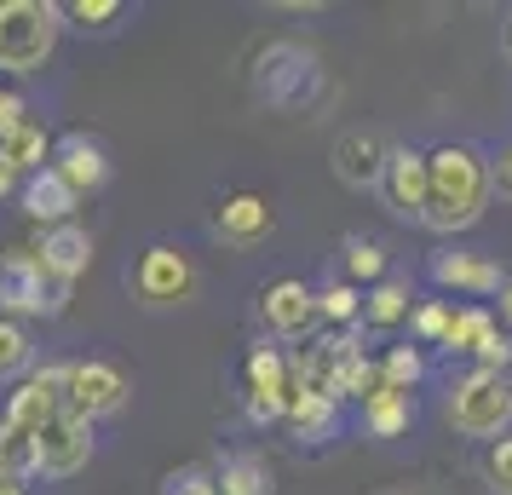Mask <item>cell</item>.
Returning <instances> with one entry per match:
<instances>
[{
    "label": "cell",
    "instance_id": "6da1fadb",
    "mask_svg": "<svg viewBox=\"0 0 512 495\" xmlns=\"http://www.w3.org/2000/svg\"><path fill=\"white\" fill-rule=\"evenodd\" d=\"M489 196H495V173H489L484 150H472V144H438L432 150V202L420 213V225L438 236L472 231L484 219Z\"/></svg>",
    "mask_w": 512,
    "mask_h": 495
},
{
    "label": "cell",
    "instance_id": "7a4b0ae2",
    "mask_svg": "<svg viewBox=\"0 0 512 495\" xmlns=\"http://www.w3.org/2000/svg\"><path fill=\"white\" fill-rule=\"evenodd\" d=\"M248 87L265 110H311L323 98V64L305 41H271V47L254 58V75Z\"/></svg>",
    "mask_w": 512,
    "mask_h": 495
},
{
    "label": "cell",
    "instance_id": "3957f363",
    "mask_svg": "<svg viewBox=\"0 0 512 495\" xmlns=\"http://www.w3.org/2000/svg\"><path fill=\"white\" fill-rule=\"evenodd\" d=\"M64 6L52 0H0V70L6 75H35L58 47Z\"/></svg>",
    "mask_w": 512,
    "mask_h": 495
},
{
    "label": "cell",
    "instance_id": "277c9868",
    "mask_svg": "<svg viewBox=\"0 0 512 495\" xmlns=\"http://www.w3.org/2000/svg\"><path fill=\"white\" fill-rule=\"evenodd\" d=\"M449 421L461 438H489V444H501V432L512 421V386L507 375H484V369H472L449 386Z\"/></svg>",
    "mask_w": 512,
    "mask_h": 495
},
{
    "label": "cell",
    "instance_id": "5b68a950",
    "mask_svg": "<svg viewBox=\"0 0 512 495\" xmlns=\"http://www.w3.org/2000/svg\"><path fill=\"white\" fill-rule=\"evenodd\" d=\"M64 300H70V288L41 265L35 248L0 254V311H18V317H58Z\"/></svg>",
    "mask_w": 512,
    "mask_h": 495
},
{
    "label": "cell",
    "instance_id": "8992f818",
    "mask_svg": "<svg viewBox=\"0 0 512 495\" xmlns=\"http://www.w3.org/2000/svg\"><path fill=\"white\" fill-rule=\"evenodd\" d=\"M294 398H300V386H294V357L277 352V346H254V352H248V421L254 426L288 421Z\"/></svg>",
    "mask_w": 512,
    "mask_h": 495
},
{
    "label": "cell",
    "instance_id": "52a82bcc",
    "mask_svg": "<svg viewBox=\"0 0 512 495\" xmlns=\"http://www.w3.org/2000/svg\"><path fill=\"white\" fill-rule=\"evenodd\" d=\"M127 375L116 363H98V357H81V363H64V415H81V421H104L127 403Z\"/></svg>",
    "mask_w": 512,
    "mask_h": 495
},
{
    "label": "cell",
    "instance_id": "ba28073f",
    "mask_svg": "<svg viewBox=\"0 0 512 495\" xmlns=\"http://www.w3.org/2000/svg\"><path fill=\"white\" fill-rule=\"evenodd\" d=\"M133 288H139V300L150 306H185L190 294H196V265L179 254V248H144V260L133 265Z\"/></svg>",
    "mask_w": 512,
    "mask_h": 495
},
{
    "label": "cell",
    "instance_id": "9c48e42d",
    "mask_svg": "<svg viewBox=\"0 0 512 495\" xmlns=\"http://www.w3.org/2000/svg\"><path fill=\"white\" fill-rule=\"evenodd\" d=\"M93 461V421L81 415H58L35 432V472L41 478H70Z\"/></svg>",
    "mask_w": 512,
    "mask_h": 495
},
{
    "label": "cell",
    "instance_id": "30bf717a",
    "mask_svg": "<svg viewBox=\"0 0 512 495\" xmlns=\"http://www.w3.org/2000/svg\"><path fill=\"white\" fill-rule=\"evenodd\" d=\"M64 415V363H47V369H29L18 380V392L6 398V426L18 432H41L47 421Z\"/></svg>",
    "mask_w": 512,
    "mask_h": 495
},
{
    "label": "cell",
    "instance_id": "8fae6325",
    "mask_svg": "<svg viewBox=\"0 0 512 495\" xmlns=\"http://www.w3.org/2000/svg\"><path fill=\"white\" fill-rule=\"evenodd\" d=\"M386 162H392V144L374 127H351V133L334 139V179L351 190H380L386 185Z\"/></svg>",
    "mask_w": 512,
    "mask_h": 495
},
{
    "label": "cell",
    "instance_id": "7c38bea8",
    "mask_svg": "<svg viewBox=\"0 0 512 495\" xmlns=\"http://www.w3.org/2000/svg\"><path fill=\"white\" fill-rule=\"evenodd\" d=\"M380 196H386V208H392L397 219H420L426 202H432V156H420V150H409V144H397L392 162H386V185H380Z\"/></svg>",
    "mask_w": 512,
    "mask_h": 495
},
{
    "label": "cell",
    "instance_id": "4fadbf2b",
    "mask_svg": "<svg viewBox=\"0 0 512 495\" xmlns=\"http://www.w3.org/2000/svg\"><path fill=\"white\" fill-rule=\"evenodd\" d=\"M259 317H265V329L277 334V340H305V334L323 323V311H317V294L294 277H282V283L265 288V300H259Z\"/></svg>",
    "mask_w": 512,
    "mask_h": 495
},
{
    "label": "cell",
    "instance_id": "5bb4252c",
    "mask_svg": "<svg viewBox=\"0 0 512 495\" xmlns=\"http://www.w3.org/2000/svg\"><path fill=\"white\" fill-rule=\"evenodd\" d=\"M432 283L438 288H461V294H501L507 288V271L495 260H484V254H438L432 260Z\"/></svg>",
    "mask_w": 512,
    "mask_h": 495
},
{
    "label": "cell",
    "instance_id": "9a60e30c",
    "mask_svg": "<svg viewBox=\"0 0 512 495\" xmlns=\"http://www.w3.org/2000/svg\"><path fill=\"white\" fill-rule=\"evenodd\" d=\"M75 202H81V196L70 190V179H64L58 167H41V173L24 179V213L35 219V225H47V231L52 225H70Z\"/></svg>",
    "mask_w": 512,
    "mask_h": 495
},
{
    "label": "cell",
    "instance_id": "2e32d148",
    "mask_svg": "<svg viewBox=\"0 0 512 495\" xmlns=\"http://www.w3.org/2000/svg\"><path fill=\"white\" fill-rule=\"evenodd\" d=\"M35 254H41V265H47L58 283L75 288V277L93 265V236L81 231V225H52V231L41 236V248H35Z\"/></svg>",
    "mask_w": 512,
    "mask_h": 495
},
{
    "label": "cell",
    "instance_id": "e0dca14e",
    "mask_svg": "<svg viewBox=\"0 0 512 495\" xmlns=\"http://www.w3.org/2000/svg\"><path fill=\"white\" fill-rule=\"evenodd\" d=\"M52 167L70 179L75 196H81V190H98L104 179H110V162H104V150H98L87 133H70V139L58 144V150H52Z\"/></svg>",
    "mask_w": 512,
    "mask_h": 495
},
{
    "label": "cell",
    "instance_id": "ac0fdd59",
    "mask_svg": "<svg viewBox=\"0 0 512 495\" xmlns=\"http://www.w3.org/2000/svg\"><path fill=\"white\" fill-rule=\"evenodd\" d=\"M0 162L12 167V173H41V167H52V133H47V121H35L24 116L6 139H0Z\"/></svg>",
    "mask_w": 512,
    "mask_h": 495
},
{
    "label": "cell",
    "instance_id": "d6986e66",
    "mask_svg": "<svg viewBox=\"0 0 512 495\" xmlns=\"http://www.w3.org/2000/svg\"><path fill=\"white\" fill-rule=\"evenodd\" d=\"M213 231L225 236V242H259V236L271 231V202L254 196V190H242V196H231V202L219 208Z\"/></svg>",
    "mask_w": 512,
    "mask_h": 495
},
{
    "label": "cell",
    "instance_id": "ffe728a7",
    "mask_svg": "<svg viewBox=\"0 0 512 495\" xmlns=\"http://www.w3.org/2000/svg\"><path fill=\"white\" fill-rule=\"evenodd\" d=\"M363 426H369V438H403V432L415 426V392L380 386V392L363 403Z\"/></svg>",
    "mask_w": 512,
    "mask_h": 495
},
{
    "label": "cell",
    "instance_id": "44dd1931",
    "mask_svg": "<svg viewBox=\"0 0 512 495\" xmlns=\"http://www.w3.org/2000/svg\"><path fill=\"white\" fill-rule=\"evenodd\" d=\"M282 426H288L300 444H328V438L340 432V403H334V398H305V392H300Z\"/></svg>",
    "mask_w": 512,
    "mask_h": 495
},
{
    "label": "cell",
    "instance_id": "7402d4cb",
    "mask_svg": "<svg viewBox=\"0 0 512 495\" xmlns=\"http://www.w3.org/2000/svg\"><path fill=\"white\" fill-rule=\"evenodd\" d=\"M271 467L259 461L254 449H236L225 455V467H219V495H271Z\"/></svg>",
    "mask_w": 512,
    "mask_h": 495
},
{
    "label": "cell",
    "instance_id": "603a6c76",
    "mask_svg": "<svg viewBox=\"0 0 512 495\" xmlns=\"http://www.w3.org/2000/svg\"><path fill=\"white\" fill-rule=\"evenodd\" d=\"M409 283L403 277H386V283H374L369 294H363V317H369L374 329H397L403 317H409Z\"/></svg>",
    "mask_w": 512,
    "mask_h": 495
},
{
    "label": "cell",
    "instance_id": "cb8c5ba5",
    "mask_svg": "<svg viewBox=\"0 0 512 495\" xmlns=\"http://www.w3.org/2000/svg\"><path fill=\"white\" fill-rule=\"evenodd\" d=\"M0 478H35V432H18V426L0 421Z\"/></svg>",
    "mask_w": 512,
    "mask_h": 495
},
{
    "label": "cell",
    "instance_id": "d4e9b609",
    "mask_svg": "<svg viewBox=\"0 0 512 495\" xmlns=\"http://www.w3.org/2000/svg\"><path fill=\"white\" fill-rule=\"evenodd\" d=\"M380 375H386V386H397V392H415L420 380H426V352H420V346H392V352L380 357Z\"/></svg>",
    "mask_w": 512,
    "mask_h": 495
},
{
    "label": "cell",
    "instance_id": "484cf974",
    "mask_svg": "<svg viewBox=\"0 0 512 495\" xmlns=\"http://www.w3.org/2000/svg\"><path fill=\"white\" fill-rule=\"evenodd\" d=\"M489 334H495V317H489L484 306H466V311H455V329H449V352H472V357H478V346H484Z\"/></svg>",
    "mask_w": 512,
    "mask_h": 495
},
{
    "label": "cell",
    "instance_id": "4316f807",
    "mask_svg": "<svg viewBox=\"0 0 512 495\" xmlns=\"http://www.w3.org/2000/svg\"><path fill=\"white\" fill-rule=\"evenodd\" d=\"M29 357H35V346H29L24 323H12V317H0V380H12V375H29Z\"/></svg>",
    "mask_w": 512,
    "mask_h": 495
},
{
    "label": "cell",
    "instance_id": "83f0119b",
    "mask_svg": "<svg viewBox=\"0 0 512 495\" xmlns=\"http://www.w3.org/2000/svg\"><path fill=\"white\" fill-rule=\"evenodd\" d=\"M346 271L351 283H386V248L380 242H363V236H351L346 242Z\"/></svg>",
    "mask_w": 512,
    "mask_h": 495
},
{
    "label": "cell",
    "instance_id": "f1b7e54d",
    "mask_svg": "<svg viewBox=\"0 0 512 495\" xmlns=\"http://www.w3.org/2000/svg\"><path fill=\"white\" fill-rule=\"evenodd\" d=\"M317 311H323V323H357L363 317V288L357 283H328L323 294H317Z\"/></svg>",
    "mask_w": 512,
    "mask_h": 495
},
{
    "label": "cell",
    "instance_id": "f546056e",
    "mask_svg": "<svg viewBox=\"0 0 512 495\" xmlns=\"http://www.w3.org/2000/svg\"><path fill=\"white\" fill-rule=\"evenodd\" d=\"M162 495H219V472L208 467H179L162 478Z\"/></svg>",
    "mask_w": 512,
    "mask_h": 495
},
{
    "label": "cell",
    "instance_id": "4dcf8cb0",
    "mask_svg": "<svg viewBox=\"0 0 512 495\" xmlns=\"http://www.w3.org/2000/svg\"><path fill=\"white\" fill-rule=\"evenodd\" d=\"M415 329H420V340H432V346H449L455 311L443 306V300H426V306H415Z\"/></svg>",
    "mask_w": 512,
    "mask_h": 495
},
{
    "label": "cell",
    "instance_id": "1f68e13d",
    "mask_svg": "<svg viewBox=\"0 0 512 495\" xmlns=\"http://www.w3.org/2000/svg\"><path fill=\"white\" fill-rule=\"evenodd\" d=\"M64 18L81 29H104V24H116L121 18V0H70L64 6Z\"/></svg>",
    "mask_w": 512,
    "mask_h": 495
},
{
    "label": "cell",
    "instance_id": "d6a6232c",
    "mask_svg": "<svg viewBox=\"0 0 512 495\" xmlns=\"http://www.w3.org/2000/svg\"><path fill=\"white\" fill-rule=\"evenodd\" d=\"M484 478L495 495H512V438H501V444H489L484 455Z\"/></svg>",
    "mask_w": 512,
    "mask_h": 495
},
{
    "label": "cell",
    "instance_id": "836d02e7",
    "mask_svg": "<svg viewBox=\"0 0 512 495\" xmlns=\"http://www.w3.org/2000/svg\"><path fill=\"white\" fill-rule=\"evenodd\" d=\"M478 369H484V375H507L512 369V334H489L484 346H478Z\"/></svg>",
    "mask_w": 512,
    "mask_h": 495
},
{
    "label": "cell",
    "instance_id": "e575fe53",
    "mask_svg": "<svg viewBox=\"0 0 512 495\" xmlns=\"http://www.w3.org/2000/svg\"><path fill=\"white\" fill-rule=\"evenodd\" d=\"M24 116H29V110H24V98H18V93H6V87H0V139H6V133H12V127H18Z\"/></svg>",
    "mask_w": 512,
    "mask_h": 495
},
{
    "label": "cell",
    "instance_id": "d590c367",
    "mask_svg": "<svg viewBox=\"0 0 512 495\" xmlns=\"http://www.w3.org/2000/svg\"><path fill=\"white\" fill-rule=\"evenodd\" d=\"M489 173H495V196H501V202H512V144L495 156V162H489Z\"/></svg>",
    "mask_w": 512,
    "mask_h": 495
},
{
    "label": "cell",
    "instance_id": "8d00e7d4",
    "mask_svg": "<svg viewBox=\"0 0 512 495\" xmlns=\"http://www.w3.org/2000/svg\"><path fill=\"white\" fill-rule=\"evenodd\" d=\"M12 185H18V173H12V167L0 162V196H6V190H12Z\"/></svg>",
    "mask_w": 512,
    "mask_h": 495
},
{
    "label": "cell",
    "instance_id": "74e56055",
    "mask_svg": "<svg viewBox=\"0 0 512 495\" xmlns=\"http://www.w3.org/2000/svg\"><path fill=\"white\" fill-rule=\"evenodd\" d=\"M501 317L512 323V277H507V288H501Z\"/></svg>",
    "mask_w": 512,
    "mask_h": 495
},
{
    "label": "cell",
    "instance_id": "f35d334b",
    "mask_svg": "<svg viewBox=\"0 0 512 495\" xmlns=\"http://www.w3.org/2000/svg\"><path fill=\"white\" fill-rule=\"evenodd\" d=\"M0 495H29V490L18 484V478H0Z\"/></svg>",
    "mask_w": 512,
    "mask_h": 495
},
{
    "label": "cell",
    "instance_id": "ab89813d",
    "mask_svg": "<svg viewBox=\"0 0 512 495\" xmlns=\"http://www.w3.org/2000/svg\"><path fill=\"white\" fill-rule=\"evenodd\" d=\"M507 58H512V24H507Z\"/></svg>",
    "mask_w": 512,
    "mask_h": 495
}]
</instances>
